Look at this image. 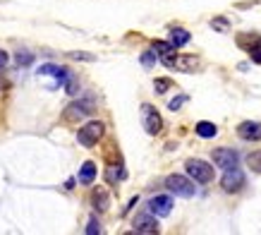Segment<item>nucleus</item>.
Returning a JSON list of instances; mask_svg holds the SVG:
<instances>
[{
	"mask_svg": "<svg viewBox=\"0 0 261 235\" xmlns=\"http://www.w3.org/2000/svg\"><path fill=\"white\" fill-rule=\"evenodd\" d=\"M91 204H94L96 212H108V206H111V197H108L106 187H94V192H91Z\"/></svg>",
	"mask_w": 261,
	"mask_h": 235,
	"instance_id": "f8f14e48",
	"label": "nucleus"
},
{
	"mask_svg": "<svg viewBox=\"0 0 261 235\" xmlns=\"http://www.w3.org/2000/svg\"><path fill=\"white\" fill-rule=\"evenodd\" d=\"M94 113V101L91 99H80V101H72L63 113L65 123H80L84 118H89Z\"/></svg>",
	"mask_w": 261,
	"mask_h": 235,
	"instance_id": "20e7f679",
	"label": "nucleus"
},
{
	"mask_svg": "<svg viewBox=\"0 0 261 235\" xmlns=\"http://www.w3.org/2000/svg\"><path fill=\"white\" fill-rule=\"evenodd\" d=\"M132 226H135V233H146V235L159 233V221H156L153 214H139Z\"/></svg>",
	"mask_w": 261,
	"mask_h": 235,
	"instance_id": "9d476101",
	"label": "nucleus"
},
{
	"mask_svg": "<svg viewBox=\"0 0 261 235\" xmlns=\"http://www.w3.org/2000/svg\"><path fill=\"white\" fill-rule=\"evenodd\" d=\"M166 187L173 192V195L182 197V199H190V197L197 195V185L190 175H180V173H173L166 178Z\"/></svg>",
	"mask_w": 261,
	"mask_h": 235,
	"instance_id": "f03ea898",
	"label": "nucleus"
},
{
	"mask_svg": "<svg viewBox=\"0 0 261 235\" xmlns=\"http://www.w3.org/2000/svg\"><path fill=\"white\" fill-rule=\"evenodd\" d=\"M245 185V173L240 171L238 166L235 168H228V171H223V178H221V187L228 192V195H235L240 192Z\"/></svg>",
	"mask_w": 261,
	"mask_h": 235,
	"instance_id": "0eeeda50",
	"label": "nucleus"
},
{
	"mask_svg": "<svg viewBox=\"0 0 261 235\" xmlns=\"http://www.w3.org/2000/svg\"><path fill=\"white\" fill-rule=\"evenodd\" d=\"M185 168H187V175H190L194 182H199V185H208L216 175L214 166L208 163V161H201V158H190V161L185 163Z\"/></svg>",
	"mask_w": 261,
	"mask_h": 235,
	"instance_id": "7ed1b4c3",
	"label": "nucleus"
},
{
	"mask_svg": "<svg viewBox=\"0 0 261 235\" xmlns=\"http://www.w3.org/2000/svg\"><path fill=\"white\" fill-rule=\"evenodd\" d=\"M197 134L204 137V139H214L216 134H218V127L214 123H208V120H201V123H197Z\"/></svg>",
	"mask_w": 261,
	"mask_h": 235,
	"instance_id": "2eb2a0df",
	"label": "nucleus"
},
{
	"mask_svg": "<svg viewBox=\"0 0 261 235\" xmlns=\"http://www.w3.org/2000/svg\"><path fill=\"white\" fill-rule=\"evenodd\" d=\"M247 53H249V60H252V63H259L261 65V43H259V46H254V48H249Z\"/></svg>",
	"mask_w": 261,
	"mask_h": 235,
	"instance_id": "393cba45",
	"label": "nucleus"
},
{
	"mask_svg": "<svg viewBox=\"0 0 261 235\" xmlns=\"http://www.w3.org/2000/svg\"><path fill=\"white\" fill-rule=\"evenodd\" d=\"M142 120H144V130L151 134V137H156V134L163 130V118H161V113L153 106H149V103H144L142 106Z\"/></svg>",
	"mask_w": 261,
	"mask_h": 235,
	"instance_id": "423d86ee",
	"label": "nucleus"
},
{
	"mask_svg": "<svg viewBox=\"0 0 261 235\" xmlns=\"http://www.w3.org/2000/svg\"><path fill=\"white\" fill-rule=\"evenodd\" d=\"M185 103H187V96H185V94H180V96H175L173 101L168 103V108H170V110H177V108H182Z\"/></svg>",
	"mask_w": 261,
	"mask_h": 235,
	"instance_id": "b1692460",
	"label": "nucleus"
},
{
	"mask_svg": "<svg viewBox=\"0 0 261 235\" xmlns=\"http://www.w3.org/2000/svg\"><path fill=\"white\" fill-rule=\"evenodd\" d=\"M211 29L214 32H230V22L225 17H216V19H211Z\"/></svg>",
	"mask_w": 261,
	"mask_h": 235,
	"instance_id": "aec40b11",
	"label": "nucleus"
},
{
	"mask_svg": "<svg viewBox=\"0 0 261 235\" xmlns=\"http://www.w3.org/2000/svg\"><path fill=\"white\" fill-rule=\"evenodd\" d=\"M190 32H187V29H173V32H170V43H173L175 48H180V46H187V43H190Z\"/></svg>",
	"mask_w": 261,
	"mask_h": 235,
	"instance_id": "dca6fc26",
	"label": "nucleus"
},
{
	"mask_svg": "<svg viewBox=\"0 0 261 235\" xmlns=\"http://www.w3.org/2000/svg\"><path fill=\"white\" fill-rule=\"evenodd\" d=\"M166 67H173L177 72H187V75H194V72L201 70V58L199 55H182L175 53L170 58H161Z\"/></svg>",
	"mask_w": 261,
	"mask_h": 235,
	"instance_id": "f257e3e1",
	"label": "nucleus"
},
{
	"mask_svg": "<svg viewBox=\"0 0 261 235\" xmlns=\"http://www.w3.org/2000/svg\"><path fill=\"white\" fill-rule=\"evenodd\" d=\"M96 233H101V228H98L96 216H91V219H89V226H87V235H96Z\"/></svg>",
	"mask_w": 261,
	"mask_h": 235,
	"instance_id": "a878e982",
	"label": "nucleus"
},
{
	"mask_svg": "<svg viewBox=\"0 0 261 235\" xmlns=\"http://www.w3.org/2000/svg\"><path fill=\"white\" fill-rule=\"evenodd\" d=\"M127 173H125V168H122V166H108V168H106V178H108V182H118V180H122V178H125Z\"/></svg>",
	"mask_w": 261,
	"mask_h": 235,
	"instance_id": "a211bd4d",
	"label": "nucleus"
},
{
	"mask_svg": "<svg viewBox=\"0 0 261 235\" xmlns=\"http://www.w3.org/2000/svg\"><path fill=\"white\" fill-rule=\"evenodd\" d=\"M247 166H249L254 173H261V149L247 156Z\"/></svg>",
	"mask_w": 261,
	"mask_h": 235,
	"instance_id": "6ab92c4d",
	"label": "nucleus"
},
{
	"mask_svg": "<svg viewBox=\"0 0 261 235\" xmlns=\"http://www.w3.org/2000/svg\"><path fill=\"white\" fill-rule=\"evenodd\" d=\"M15 63L19 65V67H27V65H32V63H34V55H32V53H27V51H19V53L15 55Z\"/></svg>",
	"mask_w": 261,
	"mask_h": 235,
	"instance_id": "412c9836",
	"label": "nucleus"
},
{
	"mask_svg": "<svg viewBox=\"0 0 261 235\" xmlns=\"http://www.w3.org/2000/svg\"><path fill=\"white\" fill-rule=\"evenodd\" d=\"M238 134L245 142H261V123H254V120H245L238 125Z\"/></svg>",
	"mask_w": 261,
	"mask_h": 235,
	"instance_id": "9b49d317",
	"label": "nucleus"
},
{
	"mask_svg": "<svg viewBox=\"0 0 261 235\" xmlns=\"http://www.w3.org/2000/svg\"><path fill=\"white\" fill-rule=\"evenodd\" d=\"M103 134H106V125L98 123V120H94V123H87V125L77 132V142H80L82 147H96V144L103 139Z\"/></svg>",
	"mask_w": 261,
	"mask_h": 235,
	"instance_id": "39448f33",
	"label": "nucleus"
},
{
	"mask_svg": "<svg viewBox=\"0 0 261 235\" xmlns=\"http://www.w3.org/2000/svg\"><path fill=\"white\" fill-rule=\"evenodd\" d=\"M153 53H159L161 58H170L175 55V46L168 41H153Z\"/></svg>",
	"mask_w": 261,
	"mask_h": 235,
	"instance_id": "f3484780",
	"label": "nucleus"
},
{
	"mask_svg": "<svg viewBox=\"0 0 261 235\" xmlns=\"http://www.w3.org/2000/svg\"><path fill=\"white\" fill-rule=\"evenodd\" d=\"M139 60H142L144 67H153V63H156V53H153V51H146V53H142Z\"/></svg>",
	"mask_w": 261,
	"mask_h": 235,
	"instance_id": "5701e85b",
	"label": "nucleus"
},
{
	"mask_svg": "<svg viewBox=\"0 0 261 235\" xmlns=\"http://www.w3.org/2000/svg\"><path fill=\"white\" fill-rule=\"evenodd\" d=\"M67 55H70L72 60H89V63H91V60H96L91 53H80V51H74V53H67Z\"/></svg>",
	"mask_w": 261,
	"mask_h": 235,
	"instance_id": "bb28decb",
	"label": "nucleus"
},
{
	"mask_svg": "<svg viewBox=\"0 0 261 235\" xmlns=\"http://www.w3.org/2000/svg\"><path fill=\"white\" fill-rule=\"evenodd\" d=\"M5 65H8V53H5V51H0V70H3Z\"/></svg>",
	"mask_w": 261,
	"mask_h": 235,
	"instance_id": "cd10ccee",
	"label": "nucleus"
},
{
	"mask_svg": "<svg viewBox=\"0 0 261 235\" xmlns=\"http://www.w3.org/2000/svg\"><path fill=\"white\" fill-rule=\"evenodd\" d=\"M96 178V163L94 161H87V163H82L80 168V182L82 185H91Z\"/></svg>",
	"mask_w": 261,
	"mask_h": 235,
	"instance_id": "4468645a",
	"label": "nucleus"
},
{
	"mask_svg": "<svg viewBox=\"0 0 261 235\" xmlns=\"http://www.w3.org/2000/svg\"><path fill=\"white\" fill-rule=\"evenodd\" d=\"M170 86H173V82H170V79H156V82H153V89H156V94H166Z\"/></svg>",
	"mask_w": 261,
	"mask_h": 235,
	"instance_id": "4be33fe9",
	"label": "nucleus"
},
{
	"mask_svg": "<svg viewBox=\"0 0 261 235\" xmlns=\"http://www.w3.org/2000/svg\"><path fill=\"white\" fill-rule=\"evenodd\" d=\"M211 158H214V163L221 168V171H228V168H235V166H240V154L235 149H214V154H211Z\"/></svg>",
	"mask_w": 261,
	"mask_h": 235,
	"instance_id": "6e6552de",
	"label": "nucleus"
},
{
	"mask_svg": "<svg viewBox=\"0 0 261 235\" xmlns=\"http://www.w3.org/2000/svg\"><path fill=\"white\" fill-rule=\"evenodd\" d=\"M238 46L242 48V51H249V48L259 46L261 43V34H254V32H247V34H238Z\"/></svg>",
	"mask_w": 261,
	"mask_h": 235,
	"instance_id": "ddd939ff",
	"label": "nucleus"
},
{
	"mask_svg": "<svg viewBox=\"0 0 261 235\" xmlns=\"http://www.w3.org/2000/svg\"><path fill=\"white\" fill-rule=\"evenodd\" d=\"M149 214H153V216H170V212H173V197L168 195H156L149 199Z\"/></svg>",
	"mask_w": 261,
	"mask_h": 235,
	"instance_id": "1a4fd4ad",
	"label": "nucleus"
}]
</instances>
